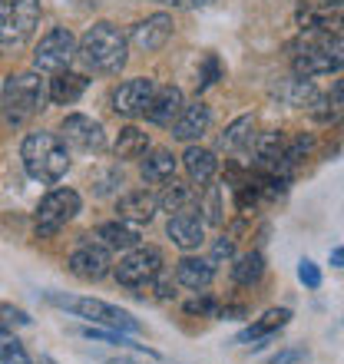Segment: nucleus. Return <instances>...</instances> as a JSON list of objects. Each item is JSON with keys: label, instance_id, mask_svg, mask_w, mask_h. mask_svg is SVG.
<instances>
[{"label": "nucleus", "instance_id": "1", "mask_svg": "<svg viewBox=\"0 0 344 364\" xmlns=\"http://www.w3.org/2000/svg\"><path fill=\"white\" fill-rule=\"evenodd\" d=\"M77 60L90 73L113 77V73H119V70L126 67V60H129V40L119 33V27L100 20V23H93V27L77 40Z\"/></svg>", "mask_w": 344, "mask_h": 364}, {"label": "nucleus", "instance_id": "2", "mask_svg": "<svg viewBox=\"0 0 344 364\" xmlns=\"http://www.w3.org/2000/svg\"><path fill=\"white\" fill-rule=\"evenodd\" d=\"M20 159H23L27 176L37 182H60L70 169L67 143L57 133H47V129L27 133L23 146H20Z\"/></svg>", "mask_w": 344, "mask_h": 364}, {"label": "nucleus", "instance_id": "3", "mask_svg": "<svg viewBox=\"0 0 344 364\" xmlns=\"http://www.w3.org/2000/svg\"><path fill=\"white\" fill-rule=\"evenodd\" d=\"M291 57V70L301 80H318V77H331L344 70V53L338 50V43L318 30H301V40L295 47Z\"/></svg>", "mask_w": 344, "mask_h": 364}, {"label": "nucleus", "instance_id": "4", "mask_svg": "<svg viewBox=\"0 0 344 364\" xmlns=\"http://www.w3.org/2000/svg\"><path fill=\"white\" fill-rule=\"evenodd\" d=\"M53 308H63L70 315L83 318V321H93L100 328H113V331H123V335H136L143 331V325L136 321L129 311L109 305V301H100V298H83V295H63V291H43Z\"/></svg>", "mask_w": 344, "mask_h": 364}, {"label": "nucleus", "instance_id": "5", "mask_svg": "<svg viewBox=\"0 0 344 364\" xmlns=\"http://www.w3.org/2000/svg\"><path fill=\"white\" fill-rule=\"evenodd\" d=\"M0 103H4V116L7 123L20 126L27 123L30 116H37L47 103V83L40 80L37 70L30 73H14L4 83V93H0Z\"/></svg>", "mask_w": 344, "mask_h": 364}, {"label": "nucleus", "instance_id": "6", "mask_svg": "<svg viewBox=\"0 0 344 364\" xmlns=\"http://www.w3.org/2000/svg\"><path fill=\"white\" fill-rule=\"evenodd\" d=\"M159 272H163V252L156 245H136L119 259L113 275L123 288H133L136 295H146V288L153 285V278Z\"/></svg>", "mask_w": 344, "mask_h": 364}, {"label": "nucleus", "instance_id": "7", "mask_svg": "<svg viewBox=\"0 0 344 364\" xmlns=\"http://www.w3.org/2000/svg\"><path fill=\"white\" fill-rule=\"evenodd\" d=\"M40 20V0H0V50L23 47Z\"/></svg>", "mask_w": 344, "mask_h": 364}, {"label": "nucleus", "instance_id": "8", "mask_svg": "<svg viewBox=\"0 0 344 364\" xmlns=\"http://www.w3.org/2000/svg\"><path fill=\"white\" fill-rule=\"evenodd\" d=\"M73 60H77V37L67 27H53L47 37H40L37 50H33V70L37 73L70 70Z\"/></svg>", "mask_w": 344, "mask_h": 364}, {"label": "nucleus", "instance_id": "9", "mask_svg": "<svg viewBox=\"0 0 344 364\" xmlns=\"http://www.w3.org/2000/svg\"><path fill=\"white\" fill-rule=\"evenodd\" d=\"M80 212V192L73 189H53L40 199L37 212H33V225H37V235H53L67 225L70 219H77Z\"/></svg>", "mask_w": 344, "mask_h": 364}, {"label": "nucleus", "instance_id": "10", "mask_svg": "<svg viewBox=\"0 0 344 364\" xmlns=\"http://www.w3.org/2000/svg\"><path fill=\"white\" fill-rule=\"evenodd\" d=\"M60 139L80 153H103L106 149V129L103 123H96L83 113H70L60 123Z\"/></svg>", "mask_w": 344, "mask_h": 364}, {"label": "nucleus", "instance_id": "11", "mask_svg": "<svg viewBox=\"0 0 344 364\" xmlns=\"http://www.w3.org/2000/svg\"><path fill=\"white\" fill-rule=\"evenodd\" d=\"M153 96H156V80H149V77L126 80V83H119V87L113 90V113L126 116V119L146 116L149 103H153Z\"/></svg>", "mask_w": 344, "mask_h": 364}, {"label": "nucleus", "instance_id": "12", "mask_svg": "<svg viewBox=\"0 0 344 364\" xmlns=\"http://www.w3.org/2000/svg\"><path fill=\"white\" fill-rule=\"evenodd\" d=\"M172 17L169 14H153V17L139 20L133 30H129V43H133L139 53H156V50H163L172 37Z\"/></svg>", "mask_w": 344, "mask_h": 364}, {"label": "nucleus", "instance_id": "13", "mask_svg": "<svg viewBox=\"0 0 344 364\" xmlns=\"http://www.w3.org/2000/svg\"><path fill=\"white\" fill-rule=\"evenodd\" d=\"M166 235H169L172 245H179L182 252L199 249L202 242H205V222H202V215H199V205H192V209H186V212L169 215Z\"/></svg>", "mask_w": 344, "mask_h": 364}, {"label": "nucleus", "instance_id": "14", "mask_svg": "<svg viewBox=\"0 0 344 364\" xmlns=\"http://www.w3.org/2000/svg\"><path fill=\"white\" fill-rule=\"evenodd\" d=\"M113 262H109V249H103L100 242H83L73 255H70V272L83 282H100L109 275Z\"/></svg>", "mask_w": 344, "mask_h": 364}, {"label": "nucleus", "instance_id": "15", "mask_svg": "<svg viewBox=\"0 0 344 364\" xmlns=\"http://www.w3.org/2000/svg\"><path fill=\"white\" fill-rule=\"evenodd\" d=\"M209 126H212V109L202 100H195L192 106H182V113L176 116V123L169 129L182 143H195V139H202V136L209 133Z\"/></svg>", "mask_w": 344, "mask_h": 364}, {"label": "nucleus", "instance_id": "16", "mask_svg": "<svg viewBox=\"0 0 344 364\" xmlns=\"http://www.w3.org/2000/svg\"><path fill=\"white\" fill-rule=\"evenodd\" d=\"M156 209H159V202H156L153 192H146V189L126 192V196H119V202H116L119 219L133 222V225H146V222H153Z\"/></svg>", "mask_w": 344, "mask_h": 364}, {"label": "nucleus", "instance_id": "17", "mask_svg": "<svg viewBox=\"0 0 344 364\" xmlns=\"http://www.w3.org/2000/svg\"><path fill=\"white\" fill-rule=\"evenodd\" d=\"M215 278V265L209 259H195V255H186V259L176 262V285L189 288V291H205Z\"/></svg>", "mask_w": 344, "mask_h": 364}, {"label": "nucleus", "instance_id": "18", "mask_svg": "<svg viewBox=\"0 0 344 364\" xmlns=\"http://www.w3.org/2000/svg\"><path fill=\"white\" fill-rule=\"evenodd\" d=\"M182 106H186V100H182L179 87H156L153 103H149V109H146V119L156 123V126H172L176 123V116L182 113Z\"/></svg>", "mask_w": 344, "mask_h": 364}, {"label": "nucleus", "instance_id": "19", "mask_svg": "<svg viewBox=\"0 0 344 364\" xmlns=\"http://www.w3.org/2000/svg\"><path fill=\"white\" fill-rule=\"evenodd\" d=\"M308 113L315 116L318 123H325V126L344 123V80H338L328 93H318L315 100L308 103Z\"/></svg>", "mask_w": 344, "mask_h": 364}, {"label": "nucleus", "instance_id": "20", "mask_svg": "<svg viewBox=\"0 0 344 364\" xmlns=\"http://www.w3.org/2000/svg\"><path fill=\"white\" fill-rule=\"evenodd\" d=\"M96 239H100V245L109 252H129L143 242V235H139V229H136L133 222L119 219V222H103V225L96 229Z\"/></svg>", "mask_w": 344, "mask_h": 364}, {"label": "nucleus", "instance_id": "21", "mask_svg": "<svg viewBox=\"0 0 344 364\" xmlns=\"http://www.w3.org/2000/svg\"><path fill=\"white\" fill-rule=\"evenodd\" d=\"M298 23H301V30H318L335 43H344V10H301Z\"/></svg>", "mask_w": 344, "mask_h": 364}, {"label": "nucleus", "instance_id": "22", "mask_svg": "<svg viewBox=\"0 0 344 364\" xmlns=\"http://www.w3.org/2000/svg\"><path fill=\"white\" fill-rule=\"evenodd\" d=\"M86 87H90V80H86L83 73L60 70V73H53V80H50L47 100H53L57 106H70V103H77L80 96L86 93Z\"/></svg>", "mask_w": 344, "mask_h": 364}, {"label": "nucleus", "instance_id": "23", "mask_svg": "<svg viewBox=\"0 0 344 364\" xmlns=\"http://www.w3.org/2000/svg\"><path fill=\"white\" fill-rule=\"evenodd\" d=\"M288 321H291V311H288V308H268L265 315L255 318V321H252V325L245 328V331H242L235 341H239V345H249V341H252V348H255L258 341H265L268 335L281 331Z\"/></svg>", "mask_w": 344, "mask_h": 364}, {"label": "nucleus", "instance_id": "24", "mask_svg": "<svg viewBox=\"0 0 344 364\" xmlns=\"http://www.w3.org/2000/svg\"><path fill=\"white\" fill-rule=\"evenodd\" d=\"M182 166H186V173H189V179L195 186H209L215 179V173H219V159L205 146H189L186 156H182Z\"/></svg>", "mask_w": 344, "mask_h": 364}, {"label": "nucleus", "instance_id": "25", "mask_svg": "<svg viewBox=\"0 0 344 364\" xmlns=\"http://www.w3.org/2000/svg\"><path fill=\"white\" fill-rule=\"evenodd\" d=\"M146 153H149V136H146L143 129H136V126L119 129V136H116V143H113V156L119 159V163L143 159Z\"/></svg>", "mask_w": 344, "mask_h": 364}, {"label": "nucleus", "instance_id": "26", "mask_svg": "<svg viewBox=\"0 0 344 364\" xmlns=\"http://www.w3.org/2000/svg\"><path fill=\"white\" fill-rule=\"evenodd\" d=\"M252 143H255V119H252V116H239V119L219 136V146L225 153H249Z\"/></svg>", "mask_w": 344, "mask_h": 364}, {"label": "nucleus", "instance_id": "27", "mask_svg": "<svg viewBox=\"0 0 344 364\" xmlns=\"http://www.w3.org/2000/svg\"><path fill=\"white\" fill-rule=\"evenodd\" d=\"M139 173H143L146 182L163 186V182H169L172 176H176V156H172L169 149H153V153H146Z\"/></svg>", "mask_w": 344, "mask_h": 364}, {"label": "nucleus", "instance_id": "28", "mask_svg": "<svg viewBox=\"0 0 344 364\" xmlns=\"http://www.w3.org/2000/svg\"><path fill=\"white\" fill-rule=\"evenodd\" d=\"M159 209L169 212V215H176V212H186L192 209V205H199V199H195V189L192 186H182V182L169 179V186L163 189V196H159Z\"/></svg>", "mask_w": 344, "mask_h": 364}, {"label": "nucleus", "instance_id": "29", "mask_svg": "<svg viewBox=\"0 0 344 364\" xmlns=\"http://www.w3.org/2000/svg\"><path fill=\"white\" fill-rule=\"evenodd\" d=\"M275 96L281 100V103H288V106H308V103H311V100L318 96V90L311 87V80L295 77V80H285V83H278V87H275Z\"/></svg>", "mask_w": 344, "mask_h": 364}, {"label": "nucleus", "instance_id": "30", "mask_svg": "<svg viewBox=\"0 0 344 364\" xmlns=\"http://www.w3.org/2000/svg\"><path fill=\"white\" fill-rule=\"evenodd\" d=\"M262 275H265L262 252H249V255H242V259L232 265V278H235V285H242V288H252Z\"/></svg>", "mask_w": 344, "mask_h": 364}, {"label": "nucleus", "instance_id": "31", "mask_svg": "<svg viewBox=\"0 0 344 364\" xmlns=\"http://www.w3.org/2000/svg\"><path fill=\"white\" fill-rule=\"evenodd\" d=\"M0 364H33L23 341L10 328H0Z\"/></svg>", "mask_w": 344, "mask_h": 364}, {"label": "nucleus", "instance_id": "32", "mask_svg": "<svg viewBox=\"0 0 344 364\" xmlns=\"http://www.w3.org/2000/svg\"><path fill=\"white\" fill-rule=\"evenodd\" d=\"M199 212H202V222L205 225H222V192L219 189H209L205 196L199 199Z\"/></svg>", "mask_w": 344, "mask_h": 364}, {"label": "nucleus", "instance_id": "33", "mask_svg": "<svg viewBox=\"0 0 344 364\" xmlns=\"http://www.w3.org/2000/svg\"><path fill=\"white\" fill-rule=\"evenodd\" d=\"M86 338H93V341H106V345H126V348H136V351H143L146 345H133V341H129V338L123 335V331H113V328H109V331H100V328H86L83 331Z\"/></svg>", "mask_w": 344, "mask_h": 364}, {"label": "nucleus", "instance_id": "34", "mask_svg": "<svg viewBox=\"0 0 344 364\" xmlns=\"http://www.w3.org/2000/svg\"><path fill=\"white\" fill-rule=\"evenodd\" d=\"M298 278H301V285L318 288V285H321V269H318L311 259H301V262H298Z\"/></svg>", "mask_w": 344, "mask_h": 364}, {"label": "nucleus", "instance_id": "35", "mask_svg": "<svg viewBox=\"0 0 344 364\" xmlns=\"http://www.w3.org/2000/svg\"><path fill=\"white\" fill-rule=\"evenodd\" d=\"M186 311H189V315H209V318H215L222 308H219V301H215V298L202 295V298H195V301H189V305H186Z\"/></svg>", "mask_w": 344, "mask_h": 364}, {"label": "nucleus", "instance_id": "36", "mask_svg": "<svg viewBox=\"0 0 344 364\" xmlns=\"http://www.w3.org/2000/svg\"><path fill=\"white\" fill-rule=\"evenodd\" d=\"M219 77H222V63H219V57H215V53H209V57H205V70H202V80H199V90L212 87Z\"/></svg>", "mask_w": 344, "mask_h": 364}, {"label": "nucleus", "instance_id": "37", "mask_svg": "<svg viewBox=\"0 0 344 364\" xmlns=\"http://www.w3.org/2000/svg\"><path fill=\"white\" fill-rule=\"evenodd\" d=\"M305 358H308L305 348H285V351H278L268 364H295V361H305Z\"/></svg>", "mask_w": 344, "mask_h": 364}, {"label": "nucleus", "instance_id": "38", "mask_svg": "<svg viewBox=\"0 0 344 364\" xmlns=\"http://www.w3.org/2000/svg\"><path fill=\"white\" fill-rule=\"evenodd\" d=\"M232 252H235V242L232 239H225V235H222L219 242H215V249H212V265H219L222 259H232Z\"/></svg>", "mask_w": 344, "mask_h": 364}, {"label": "nucleus", "instance_id": "39", "mask_svg": "<svg viewBox=\"0 0 344 364\" xmlns=\"http://www.w3.org/2000/svg\"><path fill=\"white\" fill-rule=\"evenodd\" d=\"M0 315H4V321H7V325H30V315H27V311H20V308L4 305V308H0Z\"/></svg>", "mask_w": 344, "mask_h": 364}, {"label": "nucleus", "instance_id": "40", "mask_svg": "<svg viewBox=\"0 0 344 364\" xmlns=\"http://www.w3.org/2000/svg\"><path fill=\"white\" fill-rule=\"evenodd\" d=\"M163 4H172V7H205L209 0H163Z\"/></svg>", "mask_w": 344, "mask_h": 364}, {"label": "nucleus", "instance_id": "41", "mask_svg": "<svg viewBox=\"0 0 344 364\" xmlns=\"http://www.w3.org/2000/svg\"><path fill=\"white\" fill-rule=\"evenodd\" d=\"M331 265H338V269H344V245H341V249H335V252H331Z\"/></svg>", "mask_w": 344, "mask_h": 364}, {"label": "nucleus", "instance_id": "42", "mask_svg": "<svg viewBox=\"0 0 344 364\" xmlns=\"http://www.w3.org/2000/svg\"><path fill=\"white\" fill-rule=\"evenodd\" d=\"M321 4H325L328 10H341L344 7V0H321Z\"/></svg>", "mask_w": 344, "mask_h": 364}, {"label": "nucleus", "instance_id": "43", "mask_svg": "<svg viewBox=\"0 0 344 364\" xmlns=\"http://www.w3.org/2000/svg\"><path fill=\"white\" fill-rule=\"evenodd\" d=\"M106 364H139V361H133V358H113V361H106Z\"/></svg>", "mask_w": 344, "mask_h": 364}]
</instances>
